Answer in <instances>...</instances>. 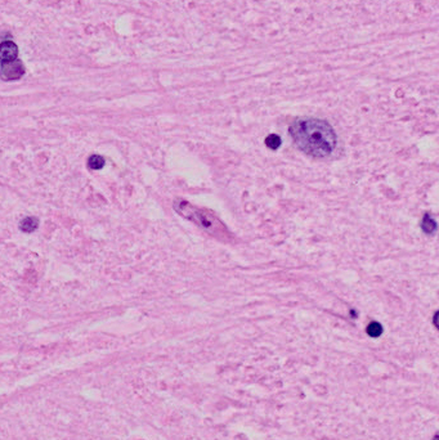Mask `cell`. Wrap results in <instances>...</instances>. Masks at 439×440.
I'll list each match as a JSON object with an SVG mask.
<instances>
[{
  "label": "cell",
  "mask_w": 439,
  "mask_h": 440,
  "mask_svg": "<svg viewBox=\"0 0 439 440\" xmlns=\"http://www.w3.org/2000/svg\"><path fill=\"white\" fill-rule=\"evenodd\" d=\"M295 146L315 159L329 157L336 148L338 137L326 120L315 117L296 118L289 129Z\"/></svg>",
  "instance_id": "6da1fadb"
},
{
  "label": "cell",
  "mask_w": 439,
  "mask_h": 440,
  "mask_svg": "<svg viewBox=\"0 0 439 440\" xmlns=\"http://www.w3.org/2000/svg\"><path fill=\"white\" fill-rule=\"evenodd\" d=\"M174 208L180 216L195 223L204 232L209 233L214 238L219 239V241L231 239V233H229L228 228L223 224V222L214 212L208 208H201L186 200H176L174 202Z\"/></svg>",
  "instance_id": "7a4b0ae2"
},
{
  "label": "cell",
  "mask_w": 439,
  "mask_h": 440,
  "mask_svg": "<svg viewBox=\"0 0 439 440\" xmlns=\"http://www.w3.org/2000/svg\"><path fill=\"white\" fill-rule=\"evenodd\" d=\"M24 73V67L21 61L14 59L11 62L1 63V69H0V77L4 81H13V80L21 79Z\"/></svg>",
  "instance_id": "3957f363"
},
{
  "label": "cell",
  "mask_w": 439,
  "mask_h": 440,
  "mask_svg": "<svg viewBox=\"0 0 439 440\" xmlns=\"http://www.w3.org/2000/svg\"><path fill=\"white\" fill-rule=\"evenodd\" d=\"M18 48L13 42H4L0 44V63H7L17 59Z\"/></svg>",
  "instance_id": "277c9868"
},
{
  "label": "cell",
  "mask_w": 439,
  "mask_h": 440,
  "mask_svg": "<svg viewBox=\"0 0 439 440\" xmlns=\"http://www.w3.org/2000/svg\"><path fill=\"white\" fill-rule=\"evenodd\" d=\"M39 227V220L38 218H24V220L21 222L20 224V228L26 233H30V232H34L35 229H38Z\"/></svg>",
  "instance_id": "5b68a950"
},
{
  "label": "cell",
  "mask_w": 439,
  "mask_h": 440,
  "mask_svg": "<svg viewBox=\"0 0 439 440\" xmlns=\"http://www.w3.org/2000/svg\"><path fill=\"white\" fill-rule=\"evenodd\" d=\"M104 166V159L99 155H93L88 160V167L92 170H99Z\"/></svg>",
  "instance_id": "8992f818"
},
{
  "label": "cell",
  "mask_w": 439,
  "mask_h": 440,
  "mask_svg": "<svg viewBox=\"0 0 439 440\" xmlns=\"http://www.w3.org/2000/svg\"><path fill=\"white\" fill-rule=\"evenodd\" d=\"M421 228L424 229V232L425 233H433L437 229L436 220H434L432 216H429V215L426 214L425 216H424V219H422Z\"/></svg>",
  "instance_id": "52a82bcc"
},
{
  "label": "cell",
  "mask_w": 439,
  "mask_h": 440,
  "mask_svg": "<svg viewBox=\"0 0 439 440\" xmlns=\"http://www.w3.org/2000/svg\"><path fill=\"white\" fill-rule=\"evenodd\" d=\"M383 331H384L383 326H381L380 323H377V322H371L370 324L367 326V328H366L367 335H368V336H370V337H379V336H381V333H383Z\"/></svg>",
  "instance_id": "ba28073f"
},
{
  "label": "cell",
  "mask_w": 439,
  "mask_h": 440,
  "mask_svg": "<svg viewBox=\"0 0 439 440\" xmlns=\"http://www.w3.org/2000/svg\"><path fill=\"white\" fill-rule=\"evenodd\" d=\"M266 144L267 147H269L270 149H277L281 146V138L278 136H274V134H270L266 138Z\"/></svg>",
  "instance_id": "9c48e42d"
},
{
  "label": "cell",
  "mask_w": 439,
  "mask_h": 440,
  "mask_svg": "<svg viewBox=\"0 0 439 440\" xmlns=\"http://www.w3.org/2000/svg\"><path fill=\"white\" fill-rule=\"evenodd\" d=\"M433 440H438V434H437V435H436V437H434V439H433Z\"/></svg>",
  "instance_id": "30bf717a"
}]
</instances>
